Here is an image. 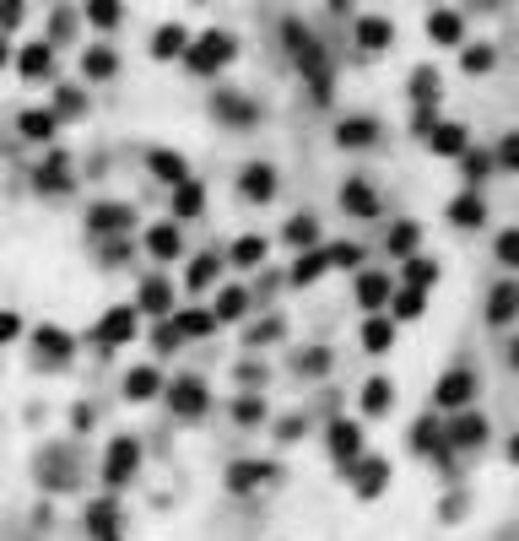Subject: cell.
Returning <instances> with one entry per match:
<instances>
[{
    "mask_svg": "<svg viewBox=\"0 0 519 541\" xmlns=\"http://www.w3.org/2000/svg\"><path fill=\"white\" fill-rule=\"evenodd\" d=\"M325 439H330V455H336V466L341 471H352L357 466V460H363V428H357V422H330V433H325Z\"/></svg>",
    "mask_w": 519,
    "mask_h": 541,
    "instance_id": "obj_11",
    "label": "cell"
},
{
    "mask_svg": "<svg viewBox=\"0 0 519 541\" xmlns=\"http://www.w3.org/2000/svg\"><path fill=\"white\" fill-rule=\"evenodd\" d=\"M136 331H141V314L130 309V303H119V309H109V314L98 320L92 341H98L103 352H114V347H125V341H136Z\"/></svg>",
    "mask_w": 519,
    "mask_h": 541,
    "instance_id": "obj_4",
    "label": "cell"
},
{
    "mask_svg": "<svg viewBox=\"0 0 519 541\" xmlns=\"http://www.w3.org/2000/svg\"><path fill=\"white\" fill-rule=\"evenodd\" d=\"M201 211H206V184L195 179L173 184V217H201Z\"/></svg>",
    "mask_w": 519,
    "mask_h": 541,
    "instance_id": "obj_37",
    "label": "cell"
},
{
    "mask_svg": "<svg viewBox=\"0 0 519 541\" xmlns=\"http://www.w3.org/2000/svg\"><path fill=\"white\" fill-rule=\"evenodd\" d=\"M428 38L433 44H460L465 38V22H460V11H428Z\"/></svg>",
    "mask_w": 519,
    "mask_h": 541,
    "instance_id": "obj_34",
    "label": "cell"
},
{
    "mask_svg": "<svg viewBox=\"0 0 519 541\" xmlns=\"http://www.w3.org/2000/svg\"><path fill=\"white\" fill-rule=\"evenodd\" d=\"M265 255H271V244H265L260 233H244V239H233V249H228V260H233V266H244V271L265 266Z\"/></svg>",
    "mask_w": 519,
    "mask_h": 541,
    "instance_id": "obj_33",
    "label": "cell"
},
{
    "mask_svg": "<svg viewBox=\"0 0 519 541\" xmlns=\"http://www.w3.org/2000/svg\"><path fill=\"white\" fill-rule=\"evenodd\" d=\"M390 293H395V282L384 271H363V276H357V303H363L368 314H379L384 303H390Z\"/></svg>",
    "mask_w": 519,
    "mask_h": 541,
    "instance_id": "obj_21",
    "label": "cell"
},
{
    "mask_svg": "<svg viewBox=\"0 0 519 541\" xmlns=\"http://www.w3.org/2000/svg\"><path fill=\"white\" fill-rule=\"evenodd\" d=\"M390 347H395V320L390 314H368L363 320V352L379 358V352H390Z\"/></svg>",
    "mask_w": 519,
    "mask_h": 541,
    "instance_id": "obj_31",
    "label": "cell"
},
{
    "mask_svg": "<svg viewBox=\"0 0 519 541\" xmlns=\"http://www.w3.org/2000/svg\"><path fill=\"white\" fill-rule=\"evenodd\" d=\"M498 266H519V228L498 233Z\"/></svg>",
    "mask_w": 519,
    "mask_h": 541,
    "instance_id": "obj_52",
    "label": "cell"
},
{
    "mask_svg": "<svg viewBox=\"0 0 519 541\" xmlns=\"http://www.w3.org/2000/svg\"><path fill=\"white\" fill-rule=\"evenodd\" d=\"M130 309H136V314H157V320H168V314H173V287L163 282V276H146V282H141V298L130 303Z\"/></svg>",
    "mask_w": 519,
    "mask_h": 541,
    "instance_id": "obj_16",
    "label": "cell"
},
{
    "mask_svg": "<svg viewBox=\"0 0 519 541\" xmlns=\"http://www.w3.org/2000/svg\"><path fill=\"white\" fill-rule=\"evenodd\" d=\"M346 477H352V493L357 498H379L384 487H390V460H384V455H363Z\"/></svg>",
    "mask_w": 519,
    "mask_h": 541,
    "instance_id": "obj_10",
    "label": "cell"
},
{
    "mask_svg": "<svg viewBox=\"0 0 519 541\" xmlns=\"http://www.w3.org/2000/svg\"><path fill=\"white\" fill-rule=\"evenodd\" d=\"M395 406V385L390 379H368L363 385V417H384Z\"/></svg>",
    "mask_w": 519,
    "mask_h": 541,
    "instance_id": "obj_43",
    "label": "cell"
},
{
    "mask_svg": "<svg viewBox=\"0 0 519 541\" xmlns=\"http://www.w3.org/2000/svg\"><path fill=\"white\" fill-rule=\"evenodd\" d=\"M276 336H282V320H265V325H260V331L249 336V341H255V347H265V341H276Z\"/></svg>",
    "mask_w": 519,
    "mask_h": 541,
    "instance_id": "obj_58",
    "label": "cell"
},
{
    "mask_svg": "<svg viewBox=\"0 0 519 541\" xmlns=\"http://www.w3.org/2000/svg\"><path fill=\"white\" fill-rule=\"evenodd\" d=\"M87 536L92 541H119V509H114V498L87 504Z\"/></svg>",
    "mask_w": 519,
    "mask_h": 541,
    "instance_id": "obj_23",
    "label": "cell"
},
{
    "mask_svg": "<svg viewBox=\"0 0 519 541\" xmlns=\"http://www.w3.org/2000/svg\"><path fill=\"white\" fill-rule=\"evenodd\" d=\"M422 309H428V293H411V287L390 293V320H422Z\"/></svg>",
    "mask_w": 519,
    "mask_h": 541,
    "instance_id": "obj_44",
    "label": "cell"
},
{
    "mask_svg": "<svg viewBox=\"0 0 519 541\" xmlns=\"http://www.w3.org/2000/svg\"><path fill=\"white\" fill-rule=\"evenodd\" d=\"M492 168H498V174H514V168H519V136H514V130L498 141V157H492Z\"/></svg>",
    "mask_w": 519,
    "mask_h": 541,
    "instance_id": "obj_49",
    "label": "cell"
},
{
    "mask_svg": "<svg viewBox=\"0 0 519 541\" xmlns=\"http://www.w3.org/2000/svg\"><path fill=\"white\" fill-rule=\"evenodd\" d=\"M238 195H244V201H255V206L276 201V168L271 163H249L244 174H238Z\"/></svg>",
    "mask_w": 519,
    "mask_h": 541,
    "instance_id": "obj_14",
    "label": "cell"
},
{
    "mask_svg": "<svg viewBox=\"0 0 519 541\" xmlns=\"http://www.w3.org/2000/svg\"><path fill=\"white\" fill-rule=\"evenodd\" d=\"M460 174H465V190H476L482 179L498 174V168H492V152H465L460 157Z\"/></svg>",
    "mask_w": 519,
    "mask_h": 541,
    "instance_id": "obj_47",
    "label": "cell"
},
{
    "mask_svg": "<svg viewBox=\"0 0 519 541\" xmlns=\"http://www.w3.org/2000/svg\"><path fill=\"white\" fill-rule=\"evenodd\" d=\"M136 471H141V444L130 439V433H119V439L109 444V455H103V482H109V487H125Z\"/></svg>",
    "mask_w": 519,
    "mask_h": 541,
    "instance_id": "obj_6",
    "label": "cell"
},
{
    "mask_svg": "<svg viewBox=\"0 0 519 541\" xmlns=\"http://www.w3.org/2000/svg\"><path fill=\"white\" fill-rule=\"evenodd\" d=\"M287 49H292V60H298V71L309 76L314 98L325 103L330 98V60H325V49H319V38L303 33V28H287Z\"/></svg>",
    "mask_w": 519,
    "mask_h": 541,
    "instance_id": "obj_2",
    "label": "cell"
},
{
    "mask_svg": "<svg viewBox=\"0 0 519 541\" xmlns=\"http://www.w3.org/2000/svg\"><path fill=\"white\" fill-rule=\"evenodd\" d=\"M471 401H476V374L471 368H449V374L433 385L438 412H471Z\"/></svg>",
    "mask_w": 519,
    "mask_h": 541,
    "instance_id": "obj_3",
    "label": "cell"
},
{
    "mask_svg": "<svg viewBox=\"0 0 519 541\" xmlns=\"http://www.w3.org/2000/svg\"><path fill=\"white\" fill-rule=\"evenodd\" d=\"M157 395H163V374H157L152 363H141V368H130L125 374V401H157Z\"/></svg>",
    "mask_w": 519,
    "mask_h": 541,
    "instance_id": "obj_22",
    "label": "cell"
},
{
    "mask_svg": "<svg viewBox=\"0 0 519 541\" xmlns=\"http://www.w3.org/2000/svg\"><path fill=\"white\" fill-rule=\"evenodd\" d=\"M238 55V38L233 33H222V28H211L201 38H190V49H184V65H190L195 76H222L233 65Z\"/></svg>",
    "mask_w": 519,
    "mask_h": 541,
    "instance_id": "obj_1",
    "label": "cell"
},
{
    "mask_svg": "<svg viewBox=\"0 0 519 541\" xmlns=\"http://www.w3.org/2000/svg\"><path fill=\"white\" fill-rule=\"evenodd\" d=\"M357 44H363L368 55L390 49V44H395V22H384V17H357Z\"/></svg>",
    "mask_w": 519,
    "mask_h": 541,
    "instance_id": "obj_28",
    "label": "cell"
},
{
    "mask_svg": "<svg viewBox=\"0 0 519 541\" xmlns=\"http://www.w3.org/2000/svg\"><path fill=\"white\" fill-rule=\"evenodd\" d=\"M249 314V293L244 287H217V309H211V320H244Z\"/></svg>",
    "mask_w": 519,
    "mask_h": 541,
    "instance_id": "obj_40",
    "label": "cell"
},
{
    "mask_svg": "<svg viewBox=\"0 0 519 541\" xmlns=\"http://www.w3.org/2000/svg\"><path fill=\"white\" fill-rule=\"evenodd\" d=\"M146 255L152 260H179L184 255V233H179V222H157V228H146Z\"/></svg>",
    "mask_w": 519,
    "mask_h": 541,
    "instance_id": "obj_15",
    "label": "cell"
},
{
    "mask_svg": "<svg viewBox=\"0 0 519 541\" xmlns=\"http://www.w3.org/2000/svg\"><path fill=\"white\" fill-rule=\"evenodd\" d=\"M341 206L352 211V217H379V195L368 179H346L341 184Z\"/></svg>",
    "mask_w": 519,
    "mask_h": 541,
    "instance_id": "obj_25",
    "label": "cell"
},
{
    "mask_svg": "<svg viewBox=\"0 0 519 541\" xmlns=\"http://www.w3.org/2000/svg\"><path fill=\"white\" fill-rule=\"evenodd\" d=\"M76 109H82V92L60 87V92H55V109H49V114H55V120H60V114H76Z\"/></svg>",
    "mask_w": 519,
    "mask_h": 541,
    "instance_id": "obj_54",
    "label": "cell"
},
{
    "mask_svg": "<svg viewBox=\"0 0 519 541\" xmlns=\"http://www.w3.org/2000/svg\"><path fill=\"white\" fill-rule=\"evenodd\" d=\"M38 190H44V195H65V190H71V157L49 152L44 168H38Z\"/></svg>",
    "mask_w": 519,
    "mask_h": 541,
    "instance_id": "obj_26",
    "label": "cell"
},
{
    "mask_svg": "<svg viewBox=\"0 0 519 541\" xmlns=\"http://www.w3.org/2000/svg\"><path fill=\"white\" fill-rule=\"evenodd\" d=\"M325 260L330 266H363V249L357 244H325Z\"/></svg>",
    "mask_w": 519,
    "mask_h": 541,
    "instance_id": "obj_51",
    "label": "cell"
},
{
    "mask_svg": "<svg viewBox=\"0 0 519 541\" xmlns=\"http://www.w3.org/2000/svg\"><path fill=\"white\" fill-rule=\"evenodd\" d=\"M422 141H428L433 157H465L471 152V136H465V125H455V120H433V130Z\"/></svg>",
    "mask_w": 519,
    "mask_h": 541,
    "instance_id": "obj_12",
    "label": "cell"
},
{
    "mask_svg": "<svg viewBox=\"0 0 519 541\" xmlns=\"http://www.w3.org/2000/svg\"><path fill=\"white\" fill-rule=\"evenodd\" d=\"M487 433H492V422L482 412H455V422L444 428V444L449 450H482Z\"/></svg>",
    "mask_w": 519,
    "mask_h": 541,
    "instance_id": "obj_8",
    "label": "cell"
},
{
    "mask_svg": "<svg viewBox=\"0 0 519 541\" xmlns=\"http://www.w3.org/2000/svg\"><path fill=\"white\" fill-rule=\"evenodd\" d=\"M384 244H390L395 260H411V255H417V244H422V228H417V222H395Z\"/></svg>",
    "mask_w": 519,
    "mask_h": 541,
    "instance_id": "obj_45",
    "label": "cell"
},
{
    "mask_svg": "<svg viewBox=\"0 0 519 541\" xmlns=\"http://www.w3.org/2000/svg\"><path fill=\"white\" fill-rule=\"evenodd\" d=\"M146 168H152L163 184H184V179H190V168H184V152H168V147L146 152Z\"/></svg>",
    "mask_w": 519,
    "mask_h": 541,
    "instance_id": "obj_30",
    "label": "cell"
},
{
    "mask_svg": "<svg viewBox=\"0 0 519 541\" xmlns=\"http://www.w3.org/2000/svg\"><path fill=\"white\" fill-rule=\"evenodd\" d=\"M287 244L298 249V255H303V249H319V222L314 217H292L287 222Z\"/></svg>",
    "mask_w": 519,
    "mask_h": 541,
    "instance_id": "obj_48",
    "label": "cell"
},
{
    "mask_svg": "<svg viewBox=\"0 0 519 541\" xmlns=\"http://www.w3.org/2000/svg\"><path fill=\"white\" fill-rule=\"evenodd\" d=\"M168 325H173V336H179V341H201V336L217 331L211 309H173V314H168Z\"/></svg>",
    "mask_w": 519,
    "mask_h": 541,
    "instance_id": "obj_19",
    "label": "cell"
},
{
    "mask_svg": "<svg viewBox=\"0 0 519 541\" xmlns=\"http://www.w3.org/2000/svg\"><path fill=\"white\" fill-rule=\"evenodd\" d=\"M449 222H455V228H482V222H487L482 190H460L455 201H449Z\"/></svg>",
    "mask_w": 519,
    "mask_h": 541,
    "instance_id": "obj_20",
    "label": "cell"
},
{
    "mask_svg": "<svg viewBox=\"0 0 519 541\" xmlns=\"http://www.w3.org/2000/svg\"><path fill=\"white\" fill-rule=\"evenodd\" d=\"M411 450H422V455H438V460H444V455H449L444 428H438L433 417H417V428H411Z\"/></svg>",
    "mask_w": 519,
    "mask_h": 541,
    "instance_id": "obj_35",
    "label": "cell"
},
{
    "mask_svg": "<svg viewBox=\"0 0 519 541\" xmlns=\"http://www.w3.org/2000/svg\"><path fill=\"white\" fill-rule=\"evenodd\" d=\"M211 114H217L222 125H233V130H249V125H255V103L238 98V92H217V98H211Z\"/></svg>",
    "mask_w": 519,
    "mask_h": 541,
    "instance_id": "obj_17",
    "label": "cell"
},
{
    "mask_svg": "<svg viewBox=\"0 0 519 541\" xmlns=\"http://www.w3.org/2000/svg\"><path fill=\"white\" fill-rule=\"evenodd\" d=\"M460 65H465V76H487L492 65H498V49H492V44H465Z\"/></svg>",
    "mask_w": 519,
    "mask_h": 541,
    "instance_id": "obj_46",
    "label": "cell"
},
{
    "mask_svg": "<svg viewBox=\"0 0 519 541\" xmlns=\"http://www.w3.org/2000/svg\"><path fill=\"white\" fill-rule=\"evenodd\" d=\"M374 141H379V120H374V114H352V120H341L336 125V147H374Z\"/></svg>",
    "mask_w": 519,
    "mask_h": 541,
    "instance_id": "obj_18",
    "label": "cell"
},
{
    "mask_svg": "<svg viewBox=\"0 0 519 541\" xmlns=\"http://www.w3.org/2000/svg\"><path fill=\"white\" fill-rule=\"evenodd\" d=\"M17 71H22V82H49V76H55V44H49V38H33V44L17 55Z\"/></svg>",
    "mask_w": 519,
    "mask_h": 541,
    "instance_id": "obj_13",
    "label": "cell"
},
{
    "mask_svg": "<svg viewBox=\"0 0 519 541\" xmlns=\"http://www.w3.org/2000/svg\"><path fill=\"white\" fill-rule=\"evenodd\" d=\"M11 60V49H6V38H0V65H6Z\"/></svg>",
    "mask_w": 519,
    "mask_h": 541,
    "instance_id": "obj_60",
    "label": "cell"
},
{
    "mask_svg": "<svg viewBox=\"0 0 519 541\" xmlns=\"http://www.w3.org/2000/svg\"><path fill=\"white\" fill-rule=\"evenodd\" d=\"M298 368H303V374H325V368H330V352H325V347L303 352V358H298Z\"/></svg>",
    "mask_w": 519,
    "mask_h": 541,
    "instance_id": "obj_55",
    "label": "cell"
},
{
    "mask_svg": "<svg viewBox=\"0 0 519 541\" xmlns=\"http://www.w3.org/2000/svg\"><path fill=\"white\" fill-rule=\"evenodd\" d=\"M87 22H92V28H103V33H114L119 22H125V11H119V6H87Z\"/></svg>",
    "mask_w": 519,
    "mask_h": 541,
    "instance_id": "obj_50",
    "label": "cell"
},
{
    "mask_svg": "<svg viewBox=\"0 0 519 541\" xmlns=\"http://www.w3.org/2000/svg\"><path fill=\"white\" fill-rule=\"evenodd\" d=\"M217 276H222V255H201V260H190V271H184V287H190V293H206Z\"/></svg>",
    "mask_w": 519,
    "mask_h": 541,
    "instance_id": "obj_42",
    "label": "cell"
},
{
    "mask_svg": "<svg viewBox=\"0 0 519 541\" xmlns=\"http://www.w3.org/2000/svg\"><path fill=\"white\" fill-rule=\"evenodd\" d=\"M22 17H28L22 6H0V28H22Z\"/></svg>",
    "mask_w": 519,
    "mask_h": 541,
    "instance_id": "obj_59",
    "label": "cell"
},
{
    "mask_svg": "<svg viewBox=\"0 0 519 541\" xmlns=\"http://www.w3.org/2000/svg\"><path fill=\"white\" fill-rule=\"evenodd\" d=\"M406 92H411V103H417V114H433V109H438V92H444V87H438V71H433V65H417Z\"/></svg>",
    "mask_w": 519,
    "mask_h": 541,
    "instance_id": "obj_24",
    "label": "cell"
},
{
    "mask_svg": "<svg viewBox=\"0 0 519 541\" xmlns=\"http://www.w3.org/2000/svg\"><path fill=\"white\" fill-rule=\"evenodd\" d=\"M265 477H271L265 460H233V466H228V493H255Z\"/></svg>",
    "mask_w": 519,
    "mask_h": 541,
    "instance_id": "obj_29",
    "label": "cell"
},
{
    "mask_svg": "<svg viewBox=\"0 0 519 541\" xmlns=\"http://www.w3.org/2000/svg\"><path fill=\"white\" fill-rule=\"evenodd\" d=\"M233 417H238V422H249V428H255V422H265V401H255V395H244V401L233 406Z\"/></svg>",
    "mask_w": 519,
    "mask_h": 541,
    "instance_id": "obj_53",
    "label": "cell"
},
{
    "mask_svg": "<svg viewBox=\"0 0 519 541\" xmlns=\"http://www.w3.org/2000/svg\"><path fill=\"white\" fill-rule=\"evenodd\" d=\"M325 271H330V260H325V244H319V249H303V255L292 260V282H298V287H314Z\"/></svg>",
    "mask_w": 519,
    "mask_h": 541,
    "instance_id": "obj_36",
    "label": "cell"
},
{
    "mask_svg": "<svg viewBox=\"0 0 519 541\" xmlns=\"http://www.w3.org/2000/svg\"><path fill=\"white\" fill-rule=\"evenodd\" d=\"M33 341H38V363L44 368H65L76 358V336L65 331V325H38Z\"/></svg>",
    "mask_w": 519,
    "mask_h": 541,
    "instance_id": "obj_9",
    "label": "cell"
},
{
    "mask_svg": "<svg viewBox=\"0 0 519 541\" xmlns=\"http://www.w3.org/2000/svg\"><path fill=\"white\" fill-rule=\"evenodd\" d=\"M173 417H206L211 412V390L201 385V379H173V385H163Z\"/></svg>",
    "mask_w": 519,
    "mask_h": 541,
    "instance_id": "obj_7",
    "label": "cell"
},
{
    "mask_svg": "<svg viewBox=\"0 0 519 541\" xmlns=\"http://www.w3.org/2000/svg\"><path fill=\"white\" fill-rule=\"evenodd\" d=\"M114 71H119V55L109 44H87L82 49V76H87V82H109Z\"/></svg>",
    "mask_w": 519,
    "mask_h": 541,
    "instance_id": "obj_27",
    "label": "cell"
},
{
    "mask_svg": "<svg viewBox=\"0 0 519 541\" xmlns=\"http://www.w3.org/2000/svg\"><path fill=\"white\" fill-rule=\"evenodd\" d=\"M17 336H22V320H17L11 309H0V347H11Z\"/></svg>",
    "mask_w": 519,
    "mask_h": 541,
    "instance_id": "obj_56",
    "label": "cell"
},
{
    "mask_svg": "<svg viewBox=\"0 0 519 541\" xmlns=\"http://www.w3.org/2000/svg\"><path fill=\"white\" fill-rule=\"evenodd\" d=\"M184 49H190V33H184L179 22H168V28L152 33V60H179Z\"/></svg>",
    "mask_w": 519,
    "mask_h": 541,
    "instance_id": "obj_32",
    "label": "cell"
},
{
    "mask_svg": "<svg viewBox=\"0 0 519 541\" xmlns=\"http://www.w3.org/2000/svg\"><path fill=\"white\" fill-rule=\"evenodd\" d=\"M438 276H444V271H438V260H428V255H411L406 260V287H411V293H428V287H438Z\"/></svg>",
    "mask_w": 519,
    "mask_h": 541,
    "instance_id": "obj_41",
    "label": "cell"
},
{
    "mask_svg": "<svg viewBox=\"0 0 519 541\" xmlns=\"http://www.w3.org/2000/svg\"><path fill=\"white\" fill-rule=\"evenodd\" d=\"M17 130L28 141H55V130H60V120L49 109H22V120H17Z\"/></svg>",
    "mask_w": 519,
    "mask_h": 541,
    "instance_id": "obj_39",
    "label": "cell"
},
{
    "mask_svg": "<svg viewBox=\"0 0 519 541\" xmlns=\"http://www.w3.org/2000/svg\"><path fill=\"white\" fill-rule=\"evenodd\" d=\"M152 347H157V352H173V347H184V341L173 336V325L163 320V325H157V331H152Z\"/></svg>",
    "mask_w": 519,
    "mask_h": 541,
    "instance_id": "obj_57",
    "label": "cell"
},
{
    "mask_svg": "<svg viewBox=\"0 0 519 541\" xmlns=\"http://www.w3.org/2000/svg\"><path fill=\"white\" fill-rule=\"evenodd\" d=\"M136 228V211L125 201H92L87 206V233H98V239H119V233Z\"/></svg>",
    "mask_w": 519,
    "mask_h": 541,
    "instance_id": "obj_5",
    "label": "cell"
},
{
    "mask_svg": "<svg viewBox=\"0 0 519 541\" xmlns=\"http://www.w3.org/2000/svg\"><path fill=\"white\" fill-rule=\"evenodd\" d=\"M514 309H519V287L498 282V287H492V303H487V325H509Z\"/></svg>",
    "mask_w": 519,
    "mask_h": 541,
    "instance_id": "obj_38",
    "label": "cell"
}]
</instances>
